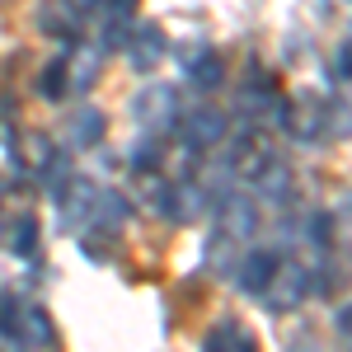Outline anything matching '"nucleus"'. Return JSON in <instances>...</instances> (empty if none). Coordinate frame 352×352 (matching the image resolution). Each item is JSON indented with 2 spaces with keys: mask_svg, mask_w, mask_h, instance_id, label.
Masks as SVG:
<instances>
[{
  "mask_svg": "<svg viewBox=\"0 0 352 352\" xmlns=\"http://www.w3.org/2000/svg\"><path fill=\"white\" fill-rule=\"evenodd\" d=\"M333 71H338L343 80H352V47H348V43H343V47L333 52Z\"/></svg>",
  "mask_w": 352,
  "mask_h": 352,
  "instance_id": "21",
  "label": "nucleus"
},
{
  "mask_svg": "<svg viewBox=\"0 0 352 352\" xmlns=\"http://www.w3.org/2000/svg\"><path fill=\"white\" fill-rule=\"evenodd\" d=\"M19 338L38 343V348H47V343H52V315H47L43 305H28L24 315H19Z\"/></svg>",
  "mask_w": 352,
  "mask_h": 352,
  "instance_id": "15",
  "label": "nucleus"
},
{
  "mask_svg": "<svg viewBox=\"0 0 352 352\" xmlns=\"http://www.w3.org/2000/svg\"><path fill=\"white\" fill-rule=\"evenodd\" d=\"M338 221H343V230H348V244H352V192L343 197V212H338Z\"/></svg>",
  "mask_w": 352,
  "mask_h": 352,
  "instance_id": "23",
  "label": "nucleus"
},
{
  "mask_svg": "<svg viewBox=\"0 0 352 352\" xmlns=\"http://www.w3.org/2000/svg\"><path fill=\"white\" fill-rule=\"evenodd\" d=\"M272 292H263V300H268V310H296L300 300L310 296V272L305 268H277V277L268 282Z\"/></svg>",
  "mask_w": 352,
  "mask_h": 352,
  "instance_id": "5",
  "label": "nucleus"
},
{
  "mask_svg": "<svg viewBox=\"0 0 352 352\" xmlns=\"http://www.w3.org/2000/svg\"><path fill=\"white\" fill-rule=\"evenodd\" d=\"M333 324H338V343L352 352V305H343V310L333 315Z\"/></svg>",
  "mask_w": 352,
  "mask_h": 352,
  "instance_id": "20",
  "label": "nucleus"
},
{
  "mask_svg": "<svg viewBox=\"0 0 352 352\" xmlns=\"http://www.w3.org/2000/svg\"><path fill=\"white\" fill-rule=\"evenodd\" d=\"M277 127L287 136H296V141L324 136L329 132V99H320V94H296V99H287V104L277 109Z\"/></svg>",
  "mask_w": 352,
  "mask_h": 352,
  "instance_id": "1",
  "label": "nucleus"
},
{
  "mask_svg": "<svg viewBox=\"0 0 352 352\" xmlns=\"http://www.w3.org/2000/svg\"><path fill=\"white\" fill-rule=\"evenodd\" d=\"M202 352H258V338L240 320H217L212 333L202 338Z\"/></svg>",
  "mask_w": 352,
  "mask_h": 352,
  "instance_id": "9",
  "label": "nucleus"
},
{
  "mask_svg": "<svg viewBox=\"0 0 352 352\" xmlns=\"http://www.w3.org/2000/svg\"><path fill=\"white\" fill-rule=\"evenodd\" d=\"M10 146H14V164H19L24 174H38V179H47V164H52V155H56L52 136L24 132V136H14Z\"/></svg>",
  "mask_w": 352,
  "mask_h": 352,
  "instance_id": "8",
  "label": "nucleus"
},
{
  "mask_svg": "<svg viewBox=\"0 0 352 352\" xmlns=\"http://www.w3.org/2000/svg\"><path fill=\"white\" fill-rule=\"evenodd\" d=\"M104 132H109V118L94 109V104H85V109L71 118V141H76V146H94V141H104Z\"/></svg>",
  "mask_w": 352,
  "mask_h": 352,
  "instance_id": "12",
  "label": "nucleus"
},
{
  "mask_svg": "<svg viewBox=\"0 0 352 352\" xmlns=\"http://www.w3.org/2000/svg\"><path fill=\"white\" fill-rule=\"evenodd\" d=\"M52 197H56V212H61V226H66V230H76L80 221H89L94 197H99V192H94V184H89L85 174H71V179H66Z\"/></svg>",
  "mask_w": 352,
  "mask_h": 352,
  "instance_id": "3",
  "label": "nucleus"
},
{
  "mask_svg": "<svg viewBox=\"0 0 352 352\" xmlns=\"http://www.w3.org/2000/svg\"><path fill=\"white\" fill-rule=\"evenodd\" d=\"M66 80H71V61H66V56L47 61V71H43V80H38L43 99H61V94H66Z\"/></svg>",
  "mask_w": 352,
  "mask_h": 352,
  "instance_id": "17",
  "label": "nucleus"
},
{
  "mask_svg": "<svg viewBox=\"0 0 352 352\" xmlns=\"http://www.w3.org/2000/svg\"><path fill=\"white\" fill-rule=\"evenodd\" d=\"M10 249H14L19 258H33V254H38V217H19L14 235H10Z\"/></svg>",
  "mask_w": 352,
  "mask_h": 352,
  "instance_id": "18",
  "label": "nucleus"
},
{
  "mask_svg": "<svg viewBox=\"0 0 352 352\" xmlns=\"http://www.w3.org/2000/svg\"><path fill=\"white\" fill-rule=\"evenodd\" d=\"M230 217H226V230L230 235H254V226H258V207L249 202V197H240V202H221Z\"/></svg>",
  "mask_w": 352,
  "mask_h": 352,
  "instance_id": "16",
  "label": "nucleus"
},
{
  "mask_svg": "<svg viewBox=\"0 0 352 352\" xmlns=\"http://www.w3.org/2000/svg\"><path fill=\"white\" fill-rule=\"evenodd\" d=\"M127 197L122 192H99L94 197V212H89V221L85 226H94V230H104V235H118L122 230V221H127Z\"/></svg>",
  "mask_w": 352,
  "mask_h": 352,
  "instance_id": "10",
  "label": "nucleus"
},
{
  "mask_svg": "<svg viewBox=\"0 0 352 352\" xmlns=\"http://www.w3.org/2000/svg\"><path fill=\"white\" fill-rule=\"evenodd\" d=\"M207 268L221 272V277H235V235L230 230H217L207 240Z\"/></svg>",
  "mask_w": 352,
  "mask_h": 352,
  "instance_id": "13",
  "label": "nucleus"
},
{
  "mask_svg": "<svg viewBox=\"0 0 352 352\" xmlns=\"http://www.w3.org/2000/svg\"><path fill=\"white\" fill-rule=\"evenodd\" d=\"M184 76H188L197 89H217L221 80H226V61H221L217 52H202V56H188L184 61Z\"/></svg>",
  "mask_w": 352,
  "mask_h": 352,
  "instance_id": "11",
  "label": "nucleus"
},
{
  "mask_svg": "<svg viewBox=\"0 0 352 352\" xmlns=\"http://www.w3.org/2000/svg\"><path fill=\"white\" fill-rule=\"evenodd\" d=\"M160 160H164V141H160L155 132L141 136L132 151H127V164H132L136 174H155V169H160Z\"/></svg>",
  "mask_w": 352,
  "mask_h": 352,
  "instance_id": "14",
  "label": "nucleus"
},
{
  "mask_svg": "<svg viewBox=\"0 0 352 352\" xmlns=\"http://www.w3.org/2000/svg\"><path fill=\"white\" fill-rule=\"evenodd\" d=\"M19 315H24V310H19L14 300L0 296V333H5V338H19Z\"/></svg>",
  "mask_w": 352,
  "mask_h": 352,
  "instance_id": "19",
  "label": "nucleus"
},
{
  "mask_svg": "<svg viewBox=\"0 0 352 352\" xmlns=\"http://www.w3.org/2000/svg\"><path fill=\"white\" fill-rule=\"evenodd\" d=\"M127 61H132L136 71H151V66H160V56H164V33L160 24H136L127 28Z\"/></svg>",
  "mask_w": 352,
  "mask_h": 352,
  "instance_id": "7",
  "label": "nucleus"
},
{
  "mask_svg": "<svg viewBox=\"0 0 352 352\" xmlns=\"http://www.w3.org/2000/svg\"><path fill=\"white\" fill-rule=\"evenodd\" d=\"M104 5H109V10L118 14V19H127V14L136 10V0H104Z\"/></svg>",
  "mask_w": 352,
  "mask_h": 352,
  "instance_id": "22",
  "label": "nucleus"
},
{
  "mask_svg": "<svg viewBox=\"0 0 352 352\" xmlns=\"http://www.w3.org/2000/svg\"><path fill=\"white\" fill-rule=\"evenodd\" d=\"M66 5H76V10H89V5H99V0H66Z\"/></svg>",
  "mask_w": 352,
  "mask_h": 352,
  "instance_id": "24",
  "label": "nucleus"
},
{
  "mask_svg": "<svg viewBox=\"0 0 352 352\" xmlns=\"http://www.w3.org/2000/svg\"><path fill=\"white\" fill-rule=\"evenodd\" d=\"M0 230H5V212H0Z\"/></svg>",
  "mask_w": 352,
  "mask_h": 352,
  "instance_id": "25",
  "label": "nucleus"
},
{
  "mask_svg": "<svg viewBox=\"0 0 352 352\" xmlns=\"http://www.w3.org/2000/svg\"><path fill=\"white\" fill-rule=\"evenodd\" d=\"M226 132H230V118L221 109H192L188 118H184V151H207V146H221L226 141Z\"/></svg>",
  "mask_w": 352,
  "mask_h": 352,
  "instance_id": "2",
  "label": "nucleus"
},
{
  "mask_svg": "<svg viewBox=\"0 0 352 352\" xmlns=\"http://www.w3.org/2000/svg\"><path fill=\"white\" fill-rule=\"evenodd\" d=\"M277 254L272 249H249L240 263H235V282H240V292H249V296H263L268 292V282L277 277Z\"/></svg>",
  "mask_w": 352,
  "mask_h": 352,
  "instance_id": "4",
  "label": "nucleus"
},
{
  "mask_svg": "<svg viewBox=\"0 0 352 352\" xmlns=\"http://www.w3.org/2000/svg\"><path fill=\"white\" fill-rule=\"evenodd\" d=\"M132 113L146 122V132H164V127L174 122V113H179V99H174V89H169V85H155V89L136 94Z\"/></svg>",
  "mask_w": 352,
  "mask_h": 352,
  "instance_id": "6",
  "label": "nucleus"
}]
</instances>
